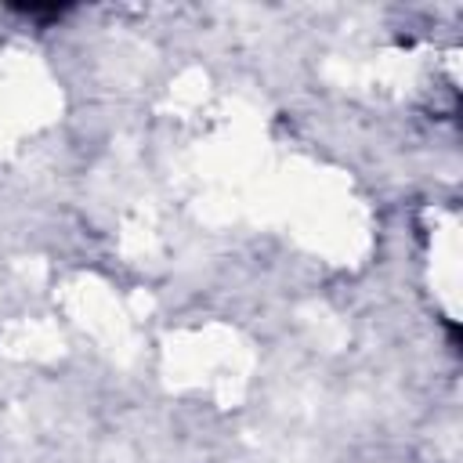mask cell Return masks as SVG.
<instances>
[{
  "instance_id": "6da1fadb",
  "label": "cell",
  "mask_w": 463,
  "mask_h": 463,
  "mask_svg": "<svg viewBox=\"0 0 463 463\" xmlns=\"http://www.w3.org/2000/svg\"><path fill=\"white\" fill-rule=\"evenodd\" d=\"M11 11H18V14H29V18H61L69 7H58V4H11Z\"/></svg>"
}]
</instances>
